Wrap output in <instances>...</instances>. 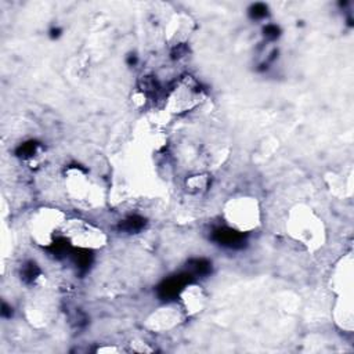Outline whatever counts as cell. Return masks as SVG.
<instances>
[{
  "label": "cell",
  "mask_w": 354,
  "mask_h": 354,
  "mask_svg": "<svg viewBox=\"0 0 354 354\" xmlns=\"http://www.w3.org/2000/svg\"><path fill=\"white\" fill-rule=\"evenodd\" d=\"M212 239L221 247L231 249H239L245 245V235L242 232L231 230L227 227H219L213 231Z\"/></svg>",
  "instance_id": "cell-1"
},
{
  "label": "cell",
  "mask_w": 354,
  "mask_h": 354,
  "mask_svg": "<svg viewBox=\"0 0 354 354\" xmlns=\"http://www.w3.org/2000/svg\"><path fill=\"white\" fill-rule=\"evenodd\" d=\"M190 278H191L190 274H180L165 280L158 286V295H159L160 299L169 301V299L176 298L177 295L183 291L184 285L190 281Z\"/></svg>",
  "instance_id": "cell-2"
},
{
  "label": "cell",
  "mask_w": 354,
  "mask_h": 354,
  "mask_svg": "<svg viewBox=\"0 0 354 354\" xmlns=\"http://www.w3.org/2000/svg\"><path fill=\"white\" fill-rule=\"evenodd\" d=\"M142 227H144V219L140 216H130L119 224V229L126 232H136L142 230Z\"/></svg>",
  "instance_id": "cell-3"
},
{
  "label": "cell",
  "mask_w": 354,
  "mask_h": 354,
  "mask_svg": "<svg viewBox=\"0 0 354 354\" xmlns=\"http://www.w3.org/2000/svg\"><path fill=\"white\" fill-rule=\"evenodd\" d=\"M190 268L195 275H206L211 273L212 265L205 259H194L190 262Z\"/></svg>",
  "instance_id": "cell-4"
},
{
  "label": "cell",
  "mask_w": 354,
  "mask_h": 354,
  "mask_svg": "<svg viewBox=\"0 0 354 354\" xmlns=\"http://www.w3.org/2000/svg\"><path fill=\"white\" fill-rule=\"evenodd\" d=\"M39 274H40V270L34 262H28L27 265L22 267V280L27 283H34Z\"/></svg>",
  "instance_id": "cell-5"
},
{
  "label": "cell",
  "mask_w": 354,
  "mask_h": 354,
  "mask_svg": "<svg viewBox=\"0 0 354 354\" xmlns=\"http://www.w3.org/2000/svg\"><path fill=\"white\" fill-rule=\"evenodd\" d=\"M37 147H39V144L36 142H25L17 150V155L18 157H22V158H31L36 152Z\"/></svg>",
  "instance_id": "cell-6"
},
{
  "label": "cell",
  "mask_w": 354,
  "mask_h": 354,
  "mask_svg": "<svg viewBox=\"0 0 354 354\" xmlns=\"http://www.w3.org/2000/svg\"><path fill=\"white\" fill-rule=\"evenodd\" d=\"M250 16L255 19H260V18L266 17L267 16V7L265 4H262V3H257L250 9Z\"/></svg>",
  "instance_id": "cell-7"
},
{
  "label": "cell",
  "mask_w": 354,
  "mask_h": 354,
  "mask_svg": "<svg viewBox=\"0 0 354 354\" xmlns=\"http://www.w3.org/2000/svg\"><path fill=\"white\" fill-rule=\"evenodd\" d=\"M265 36L268 39H277L280 36V28L277 25H267L265 28Z\"/></svg>",
  "instance_id": "cell-8"
}]
</instances>
